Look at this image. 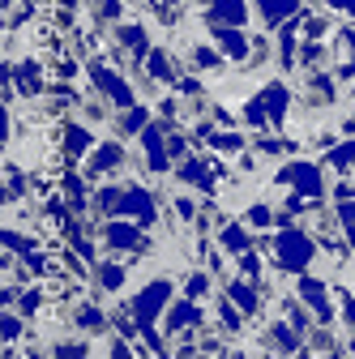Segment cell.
<instances>
[{
	"instance_id": "obj_2",
	"label": "cell",
	"mask_w": 355,
	"mask_h": 359,
	"mask_svg": "<svg viewBox=\"0 0 355 359\" xmlns=\"http://www.w3.org/2000/svg\"><path fill=\"white\" fill-rule=\"evenodd\" d=\"M274 248H279V261H283L287 269H304L308 261H313V244H308L300 231H283Z\"/></svg>"
},
{
	"instance_id": "obj_8",
	"label": "cell",
	"mask_w": 355,
	"mask_h": 359,
	"mask_svg": "<svg viewBox=\"0 0 355 359\" xmlns=\"http://www.w3.org/2000/svg\"><path fill=\"white\" fill-rule=\"evenodd\" d=\"M287 13H295V0H261V18L265 22H283Z\"/></svg>"
},
{
	"instance_id": "obj_22",
	"label": "cell",
	"mask_w": 355,
	"mask_h": 359,
	"mask_svg": "<svg viewBox=\"0 0 355 359\" xmlns=\"http://www.w3.org/2000/svg\"><path fill=\"white\" fill-rule=\"evenodd\" d=\"M150 73H159V77H167V60H163V56H159V52H154V56H150Z\"/></svg>"
},
{
	"instance_id": "obj_9",
	"label": "cell",
	"mask_w": 355,
	"mask_h": 359,
	"mask_svg": "<svg viewBox=\"0 0 355 359\" xmlns=\"http://www.w3.org/2000/svg\"><path fill=\"white\" fill-rule=\"evenodd\" d=\"M197 321H201V312H197L193 304H180V308L171 312V321H167V330H185V325H197Z\"/></svg>"
},
{
	"instance_id": "obj_1",
	"label": "cell",
	"mask_w": 355,
	"mask_h": 359,
	"mask_svg": "<svg viewBox=\"0 0 355 359\" xmlns=\"http://www.w3.org/2000/svg\"><path fill=\"white\" fill-rule=\"evenodd\" d=\"M167 295H171V283L167 278H159V283H150L138 299H133V312H138V325H150L154 317H159V308L167 304Z\"/></svg>"
},
{
	"instance_id": "obj_26",
	"label": "cell",
	"mask_w": 355,
	"mask_h": 359,
	"mask_svg": "<svg viewBox=\"0 0 355 359\" xmlns=\"http://www.w3.org/2000/svg\"><path fill=\"white\" fill-rule=\"evenodd\" d=\"M342 218H347V222H355V205H342Z\"/></svg>"
},
{
	"instance_id": "obj_5",
	"label": "cell",
	"mask_w": 355,
	"mask_h": 359,
	"mask_svg": "<svg viewBox=\"0 0 355 359\" xmlns=\"http://www.w3.org/2000/svg\"><path fill=\"white\" fill-rule=\"evenodd\" d=\"M300 295H304L308 304L317 308V317H321V321H330V291H326V283L304 278V283H300Z\"/></svg>"
},
{
	"instance_id": "obj_21",
	"label": "cell",
	"mask_w": 355,
	"mask_h": 359,
	"mask_svg": "<svg viewBox=\"0 0 355 359\" xmlns=\"http://www.w3.org/2000/svg\"><path fill=\"white\" fill-rule=\"evenodd\" d=\"M214 146L218 150H240V137H232V133H227V137H214Z\"/></svg>"
},
{
	"instance_id": "obj_10",
	"label": "cell",
	"mask_w": 355,
	"mask_h": 359,
	"mask_svg": "<svg viewBox=\"0 0 355 359\" xmlns=\"http://www.w3.org/2000/svg\"><path fill=\"white\" fill-rule=\"evenodd\" d=\"M107 240H112L116 248H133V244H138V231H133V227H124V222H116V227L107 231Z\"/></svg>"
},
{
	"instance_id": "obj_4",
	"label": "cell",
	"mask_w": 355,
	"mask_h": 359,
	"mask_svg": "<svg viewBox=\"0 0 355 359\" xmlns=\"http://www.w3.org/2000/svg\"><path fill=\"white\" fill-rule=\"evenodd\" d=\"M116 210H120V214H138L142 222L154 218V201H150V193H142V189H133V193L116 197Z\"/></svg>"
},
{
	"instance_id": "obj_25",
	"label": "cell",
	"mask_w": 355,
	"mask_h": 359,
	"mask_svg": "<svg viewBox=\"0 0 355 359\" xmlns=\"http://www.w3.org/2000/svg\"><path fill=\"white\" fill-rule=\"evenodd\" d=\"M18 330H22V325H18V321H13V317H5V342H9V338H13V334H18Z\"/></svg>"
},
{
	"instance_id": "obj_27",
	"label": "cell",
	"mask_w": 355,
	"mask_h": 359,
	"mask_svg": "<svg viewBox=\"0 0 355 359\" xmlns=\"http://www.w3.org/2000/svg\"><path fill=\"white\" fill-rule=\"evenodd\" d=\"M334 5H342V9H351V13H355V0H334Z\"/></svg>"
},
{
	"instance_id": "obj_19",
	"label": "cell",
	"mask_w": 355,
	"mask_h": 359,
	"mask_svg": "<svg viewBox=\"0 0 355 359\" xmlns=\"http://www.w3.org/2000/svg\"><path fill=\"white\" fill-rule=\"evenodd\" d=\"M248 222H253V227H265V222H270V210H265V205H253V210H248Z\"/></svg>"
},
{
	"instance_id": "obj_23",
	"label": "cell",
	"mask_w": 355,
	"mask_h": 359,
	"mask_svg": "<svg viewBox=\"0 0 355 359\" xmlns=\"http://www.w3.org/2000/svg\"><path fill=\"white\" fill-rule=\"evenodd\" d=\"M185 291H189V295H201V291H206V278H201V274H193V278H189V287H185Z\"/></svg>"
},
{
	"instance_id": "obj_7",
	"label": "cell",
	"mask_w": 355,
	"mask_h": 359,
	"mask_svg": "<svg viewBox=\"0 0 355 359\" xmlns=\"http://www.w3.org/2000/svg\"><path fill=\"white\" fill-rule=\"evenodd\" d=\"M95 77H99V86L107 90L112 99H120V103H133V90H128V86H124L116 73H107V69H95Z\"/></svg>"
},
{
	"instance_id": "obj_14",
	"label": "cell",
	"mask_w": 355,
	"mask_h": 359,
	"mask_svg": "<svg viewBox=\"0 0 355 359\" xmlns=\"http://www.w3.org/2000/svg\"><path fill=\"white\" fill-rule=\"evenodd\" d=\"M223 244L236 248V252H244V248H248V236H244L240 227H227V231H223Z\"/></svg>"
},
{
	"instance_id": "obj_28",
	"label": "cell",
	"mask_w": 355,
	"mask_h": 359,
	"mask_svg": "<svg viewBox=\"0 0 355 359\" xmlns=\"http://www.w3.org/2000/svg\"><path fill=\"white\" fill-rule=\"evenodd\" d=\"M351 244H355V222H351Z\"/></svg>"
},
{
	"instance_id": "obj_11",
	"label": "cell",
	"mask_w": 355,
	"mask_h": 359,
	"mask_svg": "<svg viewBox=\"0 0 355 359\" xmlns=\"http://www.w3.org/2000/svg\"><path fill=\"white\" fill-rule=\"evenodd\" d=\"M218 43H223V52L227 56H244L248 48H244V39L236 34V30H218Z\"/></svg>"
},
{
	"instance_id": "obj_12",
	"label": "cell",
	"mask_w": 355,
	"mask_h": 359,
	"mask_svg": "<svg viewBox=\"0 0 355 359\" xmlns=\"http://www.w3.org/2000/svg\"><path fill=\"white\" fill-rule=\"evenodd\" d=\"M214 5H218V13H223L227 22H244V5H240V0H214Z\"/></svg>"
},
{
	"instance_id": "obj_16",
	"label": "cell",
	"mask_w": 355,
	"mask_h": 359,
	"mask_svg": "<svg viewBox=\"0 0 355 359\" xmlns=\"http://www.w3.org/2000/svg\"><path fill=\"white\" fill-rule=\"evenodd\" d=\"M185 180H193V184H201V189H214V184H210V175H206L197 163H185Z\"/></svg>"
},
{
	"instance_id": "obj_6",
	"label": "cell",
	"mask_w": 355,
	"mask_h": 359,
	"mask_svg": "<svg viewBox=\"0 0 355 359\" xmlns=\"http://www.w3.org/2000/svg\"><path fill=\"white\" fill-rule=\"evenodd\" d=\"M142 142H146V158H150V167H154V171H167V150H163V137H159L154 128H146V133H142Z\"/></svg>"
},
{
	"instance_id": "obj_15",
	"label": "cell",
	"mask_w": 355,
	"mask_h": 359,
	"mask_svg": "<svg viewBox=\"0 0 355 359\" xmlns=\"http://www.w3.org/2000/svg\"><path fill=\"white\" fill-rule=\"evenodd\" d=\"M232 295H236V304H240V308H248V312L257 308V295H253L244 283H232Z\"/></svg>"
},
{
	"instance_id": "obj_24",
	"label": "cell",
	"mask_w": 355,
	"mask_h": 359,
	"mask_svg": "<svg viewBox=\"0 0 355 359\" xmlns=\"http://www.w3.org/2000/svg\"><path fill=\"white\" fill-rule=\"evenodd\" d=\"M146 124V111H128V128H142Z\"/></svg>"
},
{
	"instance_id": "obj_17",
	"label": "cell",
	"mask_w": 355,
	"mask_h": 359,
	"mask_svg": "<svg viewBox=\"0 0 355 359\" xmlns=\"http://www.w3.org/2000/svg\"><path fill=\"white\" fill-rule=\"evenodd\" d=\"M86 146H91V133H81V128H69V150H73V154H81Z\"/></svg>"
},
{
	"instance_id": "obj_13",
	"label": "cell",
	"mask_w": 355,
	"mask_h": 359,
	"mask_svg": "<svg viewBox=\"0 0 355 359\" xmlns=\"http://www.w3.org/2000/svg\"><path fill=\"white\" fill-rule=\"evenodd\" d=\"M112 163H120V146H99V154H95V167L103 171V167H112Z\"/></svg>"
},
{
	"instance_id": "obj_3",
	"label": "cell",
	"mask_w": 355,
	"mask_h": 359,
	"mask_svg": "<svg viewBox=\"0 0 355 359\" xmlns=\"http://www.w3.org/2000/svg\"><path fill=\"white\" fill-rule=\"evenodd\" d=\"M283 184H291V189H295V193H304V197H317V193H321V175H317V167L295 163V167H287V171H283Z\"/></svg>"
},
{
	"instance_id": "obj_18",
	"label": "cell",
	"mask_w": 355,
	"mask_h": 359,
	"mask_svg": "<svg viewBox=\"0 0 355 359\" xmlns=\"http://www.w3.org/2000/svg\"><path fill=\"white\" fill-rule=\"evenodd\" d=\"M120 283H124V269L107 265V269H103V287H107V291H120Z\"/></svg>"
},
{
	"instance_id": "obj_20",
	"label": "cell",
	"mask_w": 355,
	"mask_h": 359,
	"mask_svg": "<svg viewBox=\"0 0 355 359\" xmlns=\"http://www.w3.org/2000/svg\"><path fill=\"white\" fill-rule=\"evenodd\" d=\"M218 317H223V325H227V330H240V321H236L232 304H218Z\"/></svg>"
}]
</instances>
